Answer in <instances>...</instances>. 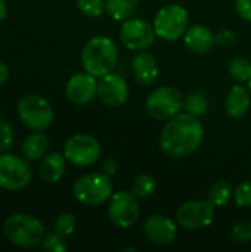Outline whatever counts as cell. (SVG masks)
I'll return each instance as SVG.
<instances>
[{
	"mask_svg": "<svg viewBox=\"0 0 251 252\" xmlns=\"http://www.w3.org/2000/svg\"><path fill=\"white\" fill-rule=\"evenodd\" d=\"M7 78H9V68L3 62H0V86H3L7 81Z\"/></svg>",
	"mask_w": 251,
	"mask_h": 252,
	"instance_id": "obj_35",
	"label": "cell"
},
{
	"mask_svg": "<svg viewBox=\"0 0 251 252\" xmlns=\"http://www.w3.org/2000/svg\"><path fill=\"white\" fill-rule=\"evenodd\" d=\"M41 250L49 252H65L68 250L64 236H61L59 233L53 232V233H47L43 241H41Z\"/></svg>",
	"mask_w": 251,
	"mask_h": 252,
	"instance_id": "obj_28",
	"label": "cell"
},
{
	"mask_svg": "<svg viewBox=\"0 0 251 252\" xmlns=\"http://www.w3.org/2000/svg\"><path fill=\"white\" fill-rule=\"evenodd\" d=\"M249 90H250V93H251V78H250V81H249Z\"/></svg>",
	"mask_w": 251,
	"mask_h": 252,
	"instance_id": "obj_37",
	"label": "cell"
},
{
	"mask_svg": "<svg viewBox=\"0 0 251 252\" xmlns=\"http://www.w3.org/2000/svg\"><path fill=\"white\" fill-rule=\"evenodd\" d=\"M3 235L7 242L15 247L33 248L41 244L43 238L46 236V229L38 219L16 213L3 221Z\"/></svg>",
	"mask_w": 251,
	"mask_h": 252,
	"instance_id": "obj_3",
	"label": "cell"
},
{
	"mask_svg": "<svg viewBox=\"0 0 251 252\" xmlns=\"http://www.w3.org/2000/svg\"><path fill=\"white\" fill-rule=\"evenodd\" d=\"M7 15V6L4 3V0H0V21H3Z\"/></svg>",
	"mask_w": 251,
	"mask_h": 252,
	"instance_id": "obj_36",
	"label": "cell"
},
{
	"mask_svg": "<svg viewBox=\"0 0 251 252\" xmlns=\"http://www.w3.org/2000/svg\"><path fill=\"white\" fill-rule=\"evenodd\" d=\"M215 205L210 201L192 199L182 204L178 210V221L186 230H201L209 227L215 220Z\"/></svg>",
	"mask_w": 251,
	"mask_h": 252,
	"instance_id": "obj_11",
	"label": "cell"
},
{
	"mask_svg": "<svg viewBox=\"0 0 251 252\" xmlns=\"http://www.w3.org/2000/svg\"><path fill=\"white\" fill-rule=\"evenodd\" d=\"M117 170H118V165H117V162L114 161V159H107V161H104L102 162V171L105 173V174H108L109 177L111 176H114L115 173H117Z\"/></svg>",
	"mask_w": 251,
	"mask_h": 252,
	"instance_id": "obj_34",
	"label": "cell"
},
{
	"mask_svg": "<svg viewBox=\"0 0 251 252\" xmlns=\"http://www.w3.org/2000/svg\"><path fill=\"white\" fill-rule=\"evenodd\" d=\"M183 109L194 115V117H201L207 112L209 109V103H207V99L204 94L201 93H192L189 94L185 100H183Z\"/></svg>",
	"mask_w": 251,
	"mask_h": 252,
	"instance_id": "obj_25",
	"label": "cell"
},
{
	"mask_svg": "<svg viewBox=\"0 0 251 252\" xmlns=\"http://www.w3.org/2000/svg\"><path fill=\"white\" fill-rule=\"evenodd\" d=\"M229 72L238 83L250 81L251 62L247 58H243V56L234 58L229 63Z\"/></svg>",
	"mask_w": 251,
	"mask_h": 252,
	"instance_id": "obj_24",
	"label": "cell"
},
{
	"mask_svg": "<svg viewBox=\"0 0 251 252\" xmlns=\"http://www.w3.org/2000/svg\"><path fill=\"white\" fill-rule=\"evenodd\" d=\"M232 238L238 244H247L251 241V221H240L232 227Z\"/></svg>",
	"mask_w": 251,
	"mask_h": 252,
	"instance_id": "obj_31",
	"label": "cell"
},
{
	"mask_svg": "<svg viewBox=\"0 0 251 252\" xmlns=\"http://www.w3.org/2000/svg\"><path fill=\"white\" fill-rule=\"evenodd\" d=\"M74 198L86 207H99L112 196V183L108 174L89 173L78 177L72 186Z\"/></svg>",
	"mask_w": 251,
	"mask_h": 252,
	"instance_id": "obj_4",
	"label": "cell"
},
{
	"mask_svg": "<svg viewBox=\"0 0 251 252\" xmlns=\"http://www.w3.org/2000/svg\"><path fill=\"white\" fill-rule=\"evenodd\" d=\"M157 183L155 179L149 174H139L133 183H132V193L138 196L139 199L142 198H149L155 192Z\"/></svg>",
	"mask_w": 251,
	"mask_h": 252,
	"instance_id": "obj_23",
	"label": "cell"
},
{
	"mask_svg": "<svg viewBox=\"0 0 251 252\" xmlns=\"http://www.w3.org/2000/svg\"><path fill=\"white\" fill-rule=\"evenodd\" d=\"M215 40H216V44H219L222 47H229V46H232L235 43L237 35L231 30H222L215 35Z\"/></svg>",
	"mask_w": 251,
	"mask_h": 252,
	"instance_id": "obj_32",
	"label": "cell"
},
{
	"mask_svg": "<svg viewBox=\"0 0 251 252\" xmlns=\"http://www.w3.org/2000/svg\"><path fill=\"white\" fill-rule=\"evenodd\" d=\"M183 43L189 52L197 55H204L213 49L216 40L210 28L204 25H192L191 28L186 30L183 35Z\"/></svg>",
	"mask_w": 251,
	"mask_h": 252,
	"instance_id": "obj_17",
	"label": "cell"
},
{
	"mask_svg": "<svg viewBox=\"0 0 251 252\" xmlns=\"http://www.w3.org/2000/svg\"><path fill=\"white\" fill-rule=\"evenodd\" d=\"M16 109L21 123L33 131H43L49 128L55 120L52 105L37 94H27L21 97Z\"/></svg>",
	"mask_w": 251,
	"mask_h": 252,
	"instance_id": "obj_5",
	"label": "cell"
},
{
	"mask_svg": "<svg viewBox=\"0 0 251 252\" xmlns=\"http://www.w3.org/2000/svg\"><path fill=\"white\" fill-rule=\"evenodd\" d=\"M232 196H234V190L226 180H219L213 183L209 190V201L215 207H225Z\"/></svg>",
	"mask_w": 251,
	"mask_h": 252,
	"instance_id": "obj_22",
	"label": "cell"
},
{
	"mask_svg": "<svg viewBox=\"0 0 251 252\" xmlns=\"http://www.w3.org/2000/svg\"><path fill=\"white\" fill-rule=\"evenodd\" d=\"M118 61V49L112 38L96 35L87 40L81 50V65L86 72L102 78L114 71Z\"/></svg>",
	"mask_w": 251,
	"mask_h": 252,
	"instance_id": "obj_2",
	"label": "cell"
},
{
	"mask_svg": "<svg viewBox=\"0 0 251 252\" xmlns=\"http://www.w3.org/2000/svg\"><path fill=\"white\" fill-rule=\"evenodd\" d=\"M64 157L75 167H90L101 157V145L90 134H74L64 145Z\"/></svg>",
	"mask_w": 251,
	"mask_h": 252,
	"instance_id": "obj_9",
	"label": "cell"
},
{
	"mask_svg": "<svg viewBox=\"0 0 251 252\" xmlns=\"http://www.w3.org/2000/svg\"><path fill=\"white\" fill-rule=\"evenodd\" d=\"M155 30L148 21L141 18H129L120 28V40L129 49L135 52L146 50L155 40Z\"/></svg>",
	"mask_w": 251,
	"mask_h": 252,
	"instance_id": "obj_12",
	"label": "cell"
},
{
	"mask_svg": "<svg viewBox=\"0 0 251 252\" xmlns=\"http://www.w3.org/2000/svg\"><path fill=\"white\" fill-rule=\"evenodd\" d=\"M49 137L43 134V131H34L33 134H28L21 146L22 155L28 161H38L43 159L47 155L49 151Z\"/></svg>",
	"mask_w": 251,
	"mask_h": 252,
	"instance_id": "obj_20",
	"label": "cell"
},
{
	"mask_svg": "<svg viewBox=\"0 0 251 252\" xmlns=\"http://www.w3.org/2000/svg\"><path fill=\"white\" fill-rule=\"evenodd\" d=\"M145 236L155 245H170L178 235L176 223L166 216H151L143 223Z\"/></svg>",
	"mask_w": 251,
	"mask_h": 252,
	"instance_id": "obj_15",
	"label": "cell"
},
{
	"mask_svg": "<svg viewBox=\"0 0 251 252\" xmlns=\"http://www.w3.org/2000/svg\"><path fill=\"white\" fill-rule=\"evenodd\" d=\"M75 4L78 10L89 18H99L107 10L104 0H75Z\"/></svg>",
	"mask_w": 251,
	"mask_h": 252,
	"instance_id": "obj_27",
	"label": "cell"
},
{
	"mask_svg": "<svg viewBox=\"0 0 251 252\" xmlns=\"http://www.w3.org/2000/svg\"><path fill=\"white\" fill-rule=\"evenodd\" d=\"M203 137L204 128L197 117L188 112L178 114L163 127L160 146L172 158H185L200 148Z\"/></svg>",
	"mask_w": 251,
	"mask_h": 252,
	"instance_id": "obj_1",
	"label": "cell"
},
{
	"mask_svg": "<svg viewBox=\"0 0 251 252\" xmlns=\"http://www.w3.org/2000/svg\"><path fill=\"white\" fill-rule=\"evenodd\" d=\"M75 226H77V219L72 213H61L55 220L53 229L56 233L67 238V236H71L74 233Z\"/></svg>",
	"mask_w": 251,
	"mask_h": 252,
	"instance_id": "obj_26",
	"label": "cell"
},
{
	"mask_svg": "<svg viewBox=\"0 0 251 252\" xmlns=\"http://www.w3.org/2000/svg\"><path fill=\"white\" fill-rule=\"evenodd\" d=\"M33 179V171L30 164L13 155L0 154V188L4 190H21L30 185Z\"/></svg>",
	"mask_w": 251,
	"mask_h": 252,
	"instance_id": "obj_8",
	"label": "cell"
},
{
	"mask_svg": "<svg viewBox=\"0 0 251 252\" xmlns=\"http://www.w3.org/2000/svg\"><path fill=\"white\" fill-rule=\"evenodd\" d=\"M250 90L243 86H234L225 100L226 114L232 118H241L250 109Z\"/></svg>",
	"mask_w": 251,
	"mask_h": 252,
	"instance_id": "obj_19",
	"label": "cell"
},
{
	"mask_svg": "<svg viewBox=\"0 0 251 252\" xmlns=\"http://www.w3.org/2000/svg\"><path fill=\"white\" fill-rule=\"evenodd\" d=\"M15 140V133L12 126L7 121L0 120V152H6L9 148H12Z\"/></svg>",
	"mask_w": 251,
	"mask_h": 252,
	"instance_id": "obj_30",
	"label": "cell"
},
{
	"mask_svg": "<svg viewBox=\"0 0 251 252\" xmlns=\"http://www.w3.org/2000/svg\"><path fill=\"white\" fill-rule=\"evenodd\" d=\"M65 94L75 105H87L98 96L96 77L89 72H77L67 81Z\"/></svg>",
	"mask_w": 251,
	"mask_h": 252,
	"instance_id": "obj_13",
	"label": "cell"
},
{
	"mask_svg": "<svg viewBox=\"0 0 251 252\" xmlns=\"http://www.w3.org/2000/svg\"><path fill=\"white\" fill-rule=\"evenodd\" d=\"M139 198L132 193V190H121L114 193L109 198L108 204V217L111 223L120 229L132 227L141 214Z\"/></svg>",
	"mask_w": 251,
	"mask_h": 252,
	"instance_id": "obj_10",
	"label": "cell"
},
{
	"mask_svg": "<svg viewBox=\"0 0 251 252\" xmlns=\"http://www.w3.org/2000/svg\"><path fill=\"white\" fill-rule=\"evenodd\" d=\"M189 24V16L180 4H167L158 10L154 19L155 34L166 41H176L185 35Z\"/></svg>",
	"mask_w": 251,
	"mask_h": 252,
	"instance_id": "obj_7",
	"label": "cell"
},
{
	"mask_svg": "<svg viewBox=\"0 0 251 252\" xmlns=\"http://www.w3.org/2000/svg\"><path fill=\"white\" fill-rule=\"evenodd\" d=\"M235 9L244 21L251 22V0H237Z\"/></svg>",
	"mask_w": 251,
	"mask_h": 252,
	"instance_id": "obj_33",
	"label": "cell"
},
{
	"mask_svg": "<svg viewBox=\"0 0 251 252\" xmlns=\"http://www.w3.org/2000/svg\"><path fill=\"white\" fill-rule=\"evenodd\" d=\"M129 97V86L127 81L120 75L109 72L101 78L98 83V99L111 108H117L123 105Z\"/></svg>",
	"mask_w": 251,
	"mask_h": 252,
	"instance_id": "obj_14",
	"label": "cell"
},
{
	"mask_svg": "<svg viewBox=\"0 0 251 252\" xmlns=\"http://www.w3.org/2000/svg\"><path fill=\"white\" fill-rule=\"evenodd\" d=\"M183 96L173 86H164L155 89L145 102L148 115L157 121H169L175 115L180 114L183 108Z\"/></svg>",
	"mask_w": 251,
	"mask_h": 252,
	"instance_id": "obj_6",
	"label": "cell"
},
{
	"mask_svg": "<svg viewBox=\"0 0 251 252\" xmlns=\"http://www.w3.org/2000/svg\"><path fill=\"white\" fill-rule=\"evenodd\" d=\"M65 161H67L65 157L61 155L59 152L47 154L40 162L38 176L46 183H58L65 176V170H67Z\"/></svg>",
	"mask_w": 251,
	"mask_h": 252,
	"instance_id": "obj_18",
	"label": "cell"
},
{
	"mask_svg": "<svg viewBox=\"0 0 251 252\" xmlns=\"http://www.w3.org/2000/svg\"><path fill=\"white\" fill-rule=\"evenodd\" d=\"M234 199L235 204L241 208L251 207V182H243L235 188Z\"/></svg>",
	"mask_w": 251,
	"mask_h": 252,
	"instance_id": "obj_29",
	"label": "cell"
},
{
	"mask_svg": "<svg viewBox=\"0 0 251 252\" xmlns=\"http://www.w3.org/2000/svg\"><path fill=\"white\" fill-rule=\"evenodd\" d=\"M133 78L142 86H151L158 77V65L155 58L148 52H138L130 63Z\"/></svg>",
	"mask_w": 251,
	"mask_h": 252,
	"instance_id": "obj_16",
	"label": "cell"
},
{
	"mask_svg": "<svg viewBox=\"0 0 251 252\" xmlns=\"http://www.w3.org/2000/svg\"><path fill=\"white\" fill-rule=\"evenodd\" d=\"M141 0H105L107 12L115 21H126L136 12Z\"/></svg>",
	"mask_w": 251,
	"mask_h": 252,
	"instance_id": "obj_21",
	"label": "cell"
}]
</instances>
